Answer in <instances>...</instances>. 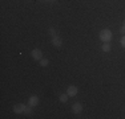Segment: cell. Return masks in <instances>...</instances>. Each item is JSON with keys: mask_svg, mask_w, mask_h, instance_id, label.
Segmentation results:
<instances>
[{"mask_svg": "<svg viewBox=\"0 0 125 119\" xmlns=\"http://www.w3.org/2000/svg\"><path fill=\"white\" fill-rule=\"evenodd\" d=\"M49 34L52 36V40H51L52 45L56 46V48H61V46H62V40H61L60 36L56 33L55 28H49Z\"/></svg>", "mask_w": 125, "mask_h": 119, "instance_id": "cell-1", "label": "cell"}, {"mask_svg": "<svg viewBox=\"0 0 125 119\" xmlns=\"http://www.w3.org/2000/svg\"><path fill=\"white\" fill-rule=\"evenodd\" d=\"M99 37H100V40L103 41V42H109V41L112 40L113 34H112V32L109 31V29H103V31H100Z\"/></svg>", "mask_w": 125, "mask_h": 119, "instance_id": "cell-2", "label": "cell"}, {"mask_svg": "<svg viewBox=\"0 0 125 119\" xmlns=\"http://www.w3.org/2000/svg\"><path fill=\"white\" fill-rule=\"evenodd\" d=\"M31 56H32V58H33V60H36V61H40V60L43 58V52H41L40 49H37V48H36V49H33V50L31 52Z\"/></svg>", "mask_w": 125, "mask_h": 119, "instance_id": "cell-3", "label": "cell"}, {"mask_svg": "<svg viewBox=\"0 0 125 119\" xmlns=\"http://www.w3.org/2000/svg\"><path fill=\"white\" fill-rule=\"evenodd\" d=\"M77 93H79V89H77L75 85L68 86V89H67V94L69 95V97H75V95H77Z\"/></svg>", "mask_w": 125, "mask_h": 119, "instance_id": "cell-4", "label": "cell"}, {"mask_svg": "<svg viewBox=\"0 0 125 119\" xmlns=\"http://www.w3.org/2000/svg\"><path fill=\"white\" fill-rule=\"evenodd\" d=\"M39 102H40V99H39L37 95H32V97H29V99H28V105L31 107H36L39 105Z\"/></svg>", "mask_w": 125, "mask_h": 119, "instance_id": "cell-5", "label": "cell"}, {"mask_svg": "<svg viewBox=\"0 0 125 119\" xmlns=\"http://www.w3.org/2000/svg\"><path fill=\"white\" fill-rule=\"evenodd\" d=\"M72 112L73 114H81L83 112V105L81 103H79V102L73 103L72 105Z\"/></svg>", "mask_w": 125, "mask_h": 119, "instance_id": "cell-6", "label": "cell"}, {"mask_svg": "<svg viewBox=\"0 0 125 119\" xmlns=\"http://www.w3.org/2000/svg\"><path fill=\"white\" fill-rule=\"evenodd\" d=\"M25 105L24 103H17V105H15L13 106V111L16 112V114H21V112H24L25 111Z\"/></svg>", "mask_w": 125, "mask_h": 119, "instance_id": "cell-7", "label": "cell"}, {"mask_svg": "<svg viewBox=\"0 0 125 119\" xmlns=\"http://www.w3.org/2000/svg\"><path fill=\"white\" fill-rule=\"evenodd\" d=\"M101 49H103L104 53H108V52H111L112 46H111V44H109V42H104L103 46H101Z\"/></svg>", "mask_w": 125, "mask_h": 119, "instance_id": "cell-8", "label": "cell"}, {"mask_svg": "<svg viewBox=\"0 0 125 119\" xmlns=\"http://www.w3.org/2000/svg\"><path fill=\"white\" fill-rule=\"evenodd\" d=\"M68 98H69V95H68V94H61L60 97H59V99H60L61 103H65V102H68Z\"/></svg>", "mask_w": 125, "mask_h": 119, "instance_id": "cell-9", "label": "cell"}, {"mask_svg": "<svg viewBox=\"0 0 125 119\" xmlns=\"http://www.w3.org/2000/svg\"><path fill=\"white\" fill-rule=\"evenodd\" d=\"M48 64H49V61H48L47 58H41V60H40V66H41V68L48 66Z\"/></svg>", "mask_w": 125, "mask_h": 119, "instance_id": "cell-10", "label": "cell"}, {"mask_svg": "<svg viewBox=\"0 0 125 119\" xmlns=\"http://www.w3.org/2000/svg\"><path fill=\"white\" fill-rule=\"evenodd\" d=\"M31 112H32V107L28 105V106L25 107V111H24V114H31Z\"/></svg>", "mask_w": 125, "mask_h": 119, "instance_id": "cell-11", "label": "cell"}, {"mask_svg": "<svg viewBox=\"0 0 125 119\" xmlns=\"http://www.w3.org/2000/svg\"><path fill=\"white\" fill-rule=\"evenodd\" d=\"M120 42H121V46H123V48H125V34L123 36V37H121Z\"/></svg>", "mask_w": 125, "mask_h": 119, "instance_id": "cell-12", "label": "cell"}, {"mask_svg": "<svg viewBox=\"0 0 125 119\" xmlns=\"http://www.w3.org/2000/svg\"><path fill=\"white\" fill-rule=\"evenodd\" d=\"M120 33H121V34H125V26H124V25H123V28L120 29Z\"/></svg>", "mask_w": 125, "mask_h": 119, "instance_id": "cell-13", "label": "cell"}, {"mask_svg": "<svg viewBox=\"0 0 125 119\" xmlns=\"http://www.w3.org/2000/svg\"><path fill=\"white\" fill-rule=\"evenodd\" d=\"M48 1H56V0H48Z\"/></svg>", "mask_w": 125, "mask_h": 119, "instance_id": "cell-14", "label": "cell"}, {"mask_svg": "<svg viewBox=\"0 0 125 119\" xmlns=\"http://www.w3.org/2000/svg\"><path fill=\"white\" fill-rule=\"evenodd\" d=\"M124 26H125V20H124Z\"/></svg>", "mask_w": 125, "mask_h": 119, "instance_id": "cell-15", "label": "cell"}]
</instances>
